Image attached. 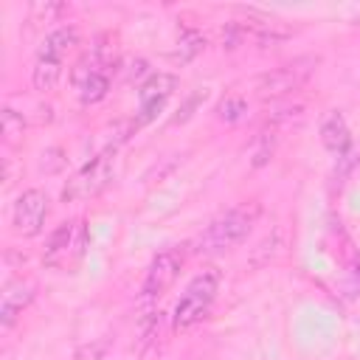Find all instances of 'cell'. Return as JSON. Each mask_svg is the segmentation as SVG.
I'll list each match as a JSON object with an SVG mask.
<instances>
[{"mask_svg": "<svg viewBox=\"0 0 360 360\" xmlns=\"http://www.w3.org/2000/svg\"><path fill=\"white\" fill-rule=\"evenodd\" d=\"M259 202H239V205H233L231 211H225V214H219L202 233H200V239H197V253H222V250H231L233 245H239L248 233H250V228H253V222L259 219Z\"/></svg>", "mask_w": 360, "mask_h": 360, "instance_id": "1", "label": "cell"}, {"mask_svg": "<svg viewBox=\"0 0 360 360\" xmlns=\"http://www.w3.org/2000/svg\"><path fill=\"white\" fill-rule=\"evenodd\" d=\"M217 292H219V270L205 267L202 273H197V276L188 281L186 292H183L180 301L174 304V326H177V329H188V326H194L197 321H202V318L208 315V309H211Z\"/></svg>", "mask_w": 360, "mask_h": 360, "instance_id": "2", "label": "cell"}, {"mask_svg": "<svg viewBox=\"0 0 360 360\" xmlns=\"http://www.w3.org/2000/svg\"><path fill=\"white\" fill-rule=\"evenodd\" d=\"M318 62H321V59L312 56V53L295 56V59H290V62H284V65H278V68L262 73V76L256 79V93H259L262 98H281V96H290V93L301 90V87L309 82V76L315 73Z\"/></svg>", "mask_w": 360, "mask_h": 360, "instance_id": "3", "label": "cell"}, {"mask_svg": "<svg viewBox=\"0 0 360 360\" xmlns=\"http://www.w3.org/2000/svg\"><path fill=\"white\" fill-rule=\"evenodd\" d=\"M112 152L115 149H107L101 155H96L90 163H84L73 180H68L62 197L65 200H90L96 194H101L110 180H112Z\"/></svg>", "mask_w": 360, "mask_h": 360, "instance_id": "4", "label": "cell"}, {"mask_svg": "<svg viewBox=\"0 0 360 360\" xmlns=\"http://www.w3.org/2000/svg\"><path fill=\"white\" fill-rule=\"evenodd\" d=\"M180 267H183V253H180L177 248L160 250V253L152 259L149 270H146V278H143V284H141V295H143V298H158V295H163V292L174 284V278L180 276Z\"/></svg>", "mask_w": 360, "mask_h": 360, "instance_id": "5", "label": "cell"}, {"mask_svg": "<svg viewBox=\"0 0 360 360\" xmlns=\"http://www.w3.org/2000/svg\"><path fill=\"white\" fill-rule=\"evenodd\" d=\"M48 217V197L39 188H25L14 202V231L22 236H37Z\"/></svg>", "mask_w": 360, "mask_h": 360, "instance_id": "6", "label": "cell"}, {"mask_svg": "<svg viewBox=\"0 0 360 360\" xmlns=\"http://www.w3.org/2000/svg\"><path fill=\"white\" fill-rule=\"evenodd\" d=\"M236 22H239L242 34L250 37L262 48L278 45V42H284V39L292 37V28L284 25V22H278V20H256V17H248V20H236Z\"/></svg>", "mask_w": 360, "mask_h": 360, "instance_id": "7", "label": "cell"}, {"mask_svg": "<svg viewBox=\"0 0 360 360\" xmlns=\"http://www.w3.org/2000/svg\"><path fill=\"white\" fill-rule=\"evenodd\" d=\"M34 301V287L25 284V281H8L3 287V295H0V321L3 326H11L17 321V315Z\"/></svg>", "mask_w": 360, "mask_h": 360, "instance_id": "8", "label": "cell"}, {"mask_svg": "<svg viewBox=\"0 0 360 360\" xmlns=\"http://www.w3.org/2000/svg\"><path fill=\"white\" fill-rule=\"evenodd\" d=\"M73 242H76V222H59L53 228V233L48 236V245H45V264L51 267H59L68 262V253L73 250Z\"/></svg>", "mask_w": 360, "mask_h": 360, "instance_id": "9", "label": "cell"}, {"mask_svg": "<svg viewBox=\"0 0 360 360\" xmlns=\"http://www.w3.org/2000/svg\"><path fill=\"white\" fill-rule=\"evenodd\" d=\"M76 42H79V31H76L73 25H59V28H53V31L42 39L37 59H56V62H59Z\"/></svg>", "mask_w": 360, "mask_h": 360, "instance_id": "10", "label": "cell"}, {"mask_svg": "<svg viewBox=\"0 0 360 360\" xmlns=\"http://www.w3.org/2000/svg\"><path fill=\"white\" fill-rule=\"evenodd\" d=\"M174 90H177V76L158 70V73L146 76V82L138 90V98H141V104H146V101H166Z\"/></svg>", "mask_w": 360, "mask_h": 360, "instance_id": "11", "label": "cell"}, {"mask_svg": "<svg viewBox=\"0 0 360 360\" xmlns=\"http://www.w3.org/2000/svg\"><path fill=\"white\" fill-rule=\"evenodd\" d=\"M281 250H284V228L278 225V228H273L253 250H250V256H248V262H250V267H267L270 262H276L278 256H281Z\"/></svg>", "mask_w": 360, "mask_h": 360, "instance_id": "12", "label": "cell"}, {"mask_svg": "<svg viewBox=\"0 0 360 360\" xmlns=\"http://www.w3.org/2000/svg\"><path fill=\"white\" fill-rule=\"evenodd\" d=\"M321 141H323V146L332 152V155H343L346 149H349V127H346V121H343V115L340 112H332L326 121H323V127H321Z\"/></svg>", "mask_w": 360, "mask_h": 360, "instance_id": "13", "label": "cell"}, {"mask_svg": "<svg viewBox=\"0 0 360 360\" xmlns=\"http://www.w3.org/2000/svg\"><path fill=\"white\" fill-rule=\"evenodd\" d=\"M276 146H278V132H276V127H264L259 135H256V141H253V152H250V166H264V163H270V158L276 155Z\"/></svg>", "mask_w": 360, "mask_h": 360, "instance_id": "14", "label": "cell"}, {"mask_svg": "<svg viewBox=\"0 0 360 360\" xmlns=\"http://www.w3.org/2000/svg\"><path fill=\"white\" fill-rule=\"evenodd\" d=\"M59 76H62V62L56 59H37L34 65V73H31V82L39 93H48L59 84Z\"/></svg>", "mask_w": 360, "mask_h": 360, "instance_id": "15", "label": "cell"}, {"mask_svg": "<svg viewBox=\"0 0 360 360\" xmlns=\"http://www.w3.org/2000/svg\"><path fill=\"white\" fill-rule=\"evenodd\" d=\"M202 51H205V37H202L200 31H194V28H186V31L180 34V39H177L174 62L186 65V62H191L194 56H200Z\"/></svg>", "mask_w": 360, "mask_h": 360, "instance_id": "16", "label": "cell"}, {"mask_svg": "<svg viewBox=\"0 0 360 360\" xmlns=\"http://www.w3.org/2000/svg\"><path fill=\"white\" fill-rule=\"evenodd\" d=\"M0 132H3V141L8 146H17L22 143V135H25V118L20 112H14L11 107H6L0 112Z\"/></svg>", "mask_w": 360, "mask_h": 360, "instance_id": "17", "label": "cell"}, {"mask_svg": "<svg viewBox=\"0 0 360 360\" xmlns=\"http://www.w3.org/2000/svg\"><path fill=\"white\" fill-rule=\"evenodd\" d=\"M245 112H248V101H245L242 96H236V93L225 96V98L217 104V118H219V121H228V124L242 121Z\"/></svg>", "mask_w": 360, "mask_h": 360, "instance_id": "18", "label": "cell"}, {"mask_svg": "<svg viewBox=\"0 0 360 360\" xmlns=\"http://www.w3.org/2000/svg\"><path fill=\"white\" fill-rule=\"evenodd\" d=\"M79 90H82V101H84V104H96V101H101V98L107 96V90H110V79H107L104 70H96Z\"/></svg>", "mask_w": 360, "mask_h": 360, "instance_id": "19", "label": "cell"}, {"mask_svg": "<svg viewBox=\"0 0 360 360\" xmlns=\"http://www.w3.org/2000/svg\"><path fill=\"white\" fill-rule=\"evenodd\" d=\"M115 53H118V48H115V37H112V34H101V37L96 39L90 56L96 59L98 68H110V65L115 62Z\"/></svg>", "mask_w": 360, "mask_h": 360, "instance_id": "20", "label": "cell"}, {"mask_svg": "<svg viewBox=\"0 0 360 360\" xmlns=\"http://www.w3.org/2000/svg\"><path fill=\"white\" fill-rule=\"evenodd\" d=\"M62 166H65V155H62V149H59V146H51V149H45V152H42L39 169H42L45 174H56V172H62Z\"/></svg>", "mask_w": 360, "mask_h": 360, "instance_id": "21", "label": "cell"}, {"mask_svg": "<svg viewBox=\"0 0 360 360\" xmlns=\"http://www.w3.org/2000/svg\"><path fill=\"white\" fill-rule=\"evenodd\" d=\"M301 115H304V107H301V104H295V107H281V110L270 112L267 124L278 129V124H292V121H301Z\"/></svg>", "mask_w": 360, "mask_h": 360, "instance_id": "22", "label": "cell"}, {"mask_svg": "<svg viewBox=\"0 0 360 360\" xmlns=\"http://www.w3.org/2000/svg\"><path fill=\"white\" fill-rule=\"evenodd\" d=\"M65 11H68L65 3H37V6H34V14H37L42 22H53V20L62 17Z\"/></svg>", "mask_w": 360, "mask_h": 360, "instance_id": "23", "label": "cell"}, {"mask_svg": "<svg viewBox=\"0 0 360 360\" xmlns=\"http://www.w3.org/2000/svg\"><path fill=\"white\" fill-rule=\"evenodd\" d=\"M104 352H107V340H98V343H93V349L87 346V349L79 354V360H84V357H90V360H98Z\"/></svg>", "mask_w": 360, "mask_h": 360, "instance_id": "24", "label": "cell"}, {"mask_svg": "<svg viewBox=\"0 0 360 360\" xmlns=\"http://www.w3.org/2000/svg\"><path fill=\"white\" fill-rule=\"evenodd\" d=\"M3 180H6V188L14 183V163L11 160H6V166H3Z\"/></svg>", "mask_w": 360, "mask_h": 360, "instance_id": "25", "label": "cell"}, {"mask_svg": "<svg viewBox=\"0 0 360 360\" xmlns=\"http://www.w3.org/2000/svg\"><path fill=\"white\" fill-rule=\"evenodd\" d=\"M141 73H146V62H143V59H135V62H132V73H129V76L135 79V76H141Z\"/></svg>", "mask_w": 360, "mask_h": 360, "instance_id": "26", "label": "cell"}, {"mask_svg": "<svg viewBox=\"0 0 360 360\" xmlns=\"http://www.w3.org/2000/svg\"><path fill=\"white\" fill-rule=\"evenodd\" d=\"M354 276H357V278H360V262H357V264H354Z\"/></svg>", "mask_w": 360, "mask_h": 360, "instance_id": "27", "label": "cell"}]
</instances>
